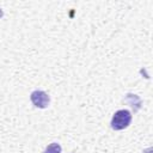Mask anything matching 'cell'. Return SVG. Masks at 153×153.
<instances>
[{
	"label": "cell",
	"instance_id": "2",
	"mask_svg": "<svg viewBox=\"0 0 153 153\" xmlns=\"http://www.w3.org/2000/svg\"><path fill=\"white\" fill-rule=\"evenodd\" d=\"M30 99H31V103L36 108H39V109H45L50 103V97L48 96V93L41 90H36L31 92Z\"/></svg>",
	"mask_w": 153,
	"mask_h": 153
},
{
	"label": "cell",
	"instance_id": "3",
	"mask_svg": "<svg viewBox=\"0 0 153 153\" xmlns=\"http://www.w3.org/2000/svg\"><path fill=\"white\" fill-rule=\"evenodd\" d=\"M124 102L128 103L133 109L134 111H137L140 108H141V99L136 96V94H131V93H128L124 98Z\"/></svg>",
	"mask_w": 153,
	"mask_h": 153
},
{
	"label": "cell",
	"instance_id": "5",
	"mask_svg": "<svg viewBox=\"0 0 153 153\" xmlns=\"http://www.w3.org/2000/svg\"><path fill=\"white\" fill-rule=\"evenodd\" d=\"M4 16V12H2V10H0V18Z\"/></svg>",
	"mask_w": 153,
	"mask_h": 153
},
{
	"label": "cell",
	"instance_id": "4",
	"mask_svg": "<svg viewBox=\"0 0 153 153\" xmlns=\"http://www.w3.org/2000/svg\"><path fill=\"white\" fill-rule=\"evenodd\" d=\"M61 151H62V148H61L60 143L53 142V143H50V145H48L45 147V149L43 151V153H61Z\"/></svg>",
	"mask_w": 153,
	"mask_h": 153
},
{
	"label": "cell",
	"instance_id": "1",
	"mask_svg": "<svg viewBox=\"0 0 153 153\" xmlns=\"http://www.w3.org/2000/svg\"><path fill=\"white\" fill-rule=\"evenodd\" d=\"M131 122V114L128 110H118L114 114L112 118H111V128L114 130H122L124 128H127Z\"/></svg>",
	"mask_w": 153,
	"mask_h": 153
}]
</instances>
